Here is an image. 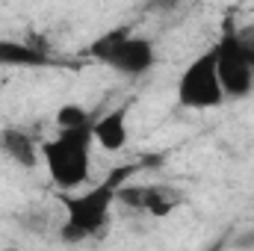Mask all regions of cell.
<instances>
[{"label": "cell", "mask_w": 254, "mask_h": 251, "mask_svg": "<svg viewBox=\"0 0 254 251\" xmlns=\"http://www.w3.org/2000/svg\"><path fill=\"white\" fill-rule=\"evenodd\" d=\"M133 172L136 166H119L110 172L104 184H95L92 189H83V192L60 195V204L65 210V219L60 225V240L65 246H80L86 240H98L101 234H107L116 195Z\"/></svg>", "instance_id": "cell-1"}, {"label": "cell", "mask_w": 254, "mask_h": 251, "mask_svg": "<svg viewBox=\"0 0 254 251\" xmlns=\"http://www.w3.org/2000/svg\"><path fill=\"white\" fill-rule=\"evenodd\" d=\"M92 125L80 130H60L42 142V166L60 189H80L92 178Z\"/></svg>", "instance_id": "cell-2"}, {"label": "cell", "mask_w": 254, "mask_h": 251, "mask_svg": "<svg viewBox=\"0 0 254 251\" xmlns=\"http://www.w3.org/2000/svg\"><path fill=\"white\" fill-rule=\"evenodd\" d=\"M89 57L122 77H142L157 65V45L148 36H139L130 24H119L89 45Z\"/></svg>", "instance_id": "cell-3"}, {"label": "cell", "mask_w": 254, "mask_h": 251, "mask_svg": "<svg viewBox=\"0 0 254 251\" xmlns=\"http://www.w3.org/2000/svg\"><path fill=\"white\" fill-rule=\"evenodd\" d=\"M213 57L225 98H249L254 92V30H240L228 24L213 45Z\"/></svg>", "instance_id": "cell-4"}, {"label": "cell", "mask_w": 254, "mask_h": 251, "mask_svg": "<svg viewBox=\"0 0 254 251\" xmlns=\"http://www.w3.org/2000/svg\"><path fill=\"white\" fill-rule=\"evenodd\" d=\"M222 101H225V92L216 74V57H213V48H207L184 68L178 80V104L187 110H216L222 107Z\"/></svg>", "instance_id": "cell-5"}, {"label": "cell", "mask_w": 254, "mask_h": 251, "mask_svg": "<svg viewBox=\"0 0 254 251\" xmlns=\"http://www.w3.org/2000/svg\"><path fill=\"white\" fill-rule=\"evenodd\" d=\"M116 201L125 204L127 210H139L154 219H163L181 204V195L172 192L169 187H160V184H125L119 189Z\"/></svg>", "instance_id": "cell-6"}, {"label": "cell", "mask_w": 254, "mask_h": 251, "mask_svg": "<svg viewBox=\"0 0 254 251\" xmlns=\"http://www.w3.org/2000/svg\"><path fill=\"white\" fill-rule=\"evenodd\" d=\"M0 154L24 172H33L42 163V142H36L24 127H3L0 130Z\"/></svg>", "instance_id": "cell-7"}, {"label": "cell", "mask_w": 254, "mask_h": 251, "mask_svg": "<svg viewBox=\"0 0 254 251\" xmlns=\"http://www.w3.org/2000/svg\"><path fill=\"white\" fill-rule=\"evenodd\" d=\"M42 65H51L48 48L0 36V68H42Z\"/></svg>", "instance_id": "cell-8"}, {"label": "cell", "mask_w": 254, "mask_h": 251, "mask_svg": "<svg viewBox=\"0 0 254 251\" xmlns=\"http://www.w3.org/2000/svg\"><path fill=\"white\" fill-rule=\"evenodd\" d=\"M95 145H101L104 151L116 154L127 145V107H116L110 113H104L101 119H95L92 125Z\"/></svg>", "instance_id": "cell-9"}, {"label": "cell", "mask_w": 254, "mask_h": 251, "mask_svg": "<svg viewBox=\"0 0 254 251\" xmlns=\"http://www.w3.org/2000/svg\"><path fill=\"white\" fill-rule=\"evenodd\" d=\"M54 119H57V127L60 130H80V127L95 125V116L86 107H80V104H63Z\"/></svg>", "instance_id": "cell-10"}, {"label": "cell", "mask_w": 254, "mask_h": 251, "mask_svg": "<svg viewBox=\"0 0 254 251\" xmlns=\"http://www.w3.org/2000/svg\"><path fill=\"white\" fill-rule=\"evenodd\" d=\"M234 249H240V251H252L254 249V228H249L240 240H234Z\"/></svg>", "instance_id": "cell-11"}, {"label": "cell", "mask_w": 254, "mask_h": 251, "mask_svg": "<svg viewBox=\"0 0 254 251\" xmlns=\"http://www.w3.org/2000/svg\"><path fill=\"white\" fill-rule=\"evenodd\" d=\"M207 251H225V243H216V246H210Z\"/></svg>", "instance_id": "cell-12"}, {"label": "cell", "mask_w": 254, "mask_h": 251, "mask_svg": "<svg viewBox=\"0 0 254 251\" xmlns=\"http://www.w3.org/2000/svg\"><path fill=\"white\" fill-rule=\"evenodd\" d=\"M0 251H21V249H15V246H6V249H0Z\"/></svg>", "instance_id": "cell-13"}, {"label": "cell", "mask_w": 254, "mask_h": 251, "mask_svg": "<svg viewBox=\"0 0 254 251\" xmlns=\"http://www.w3.org/2000/svg\"><path fill=\"white\" fill-rule=\"evenodd\" d=\"M0 86H3V80H0Z\"/></svg>", "instance_id": "cell-14"}]
</instances>
